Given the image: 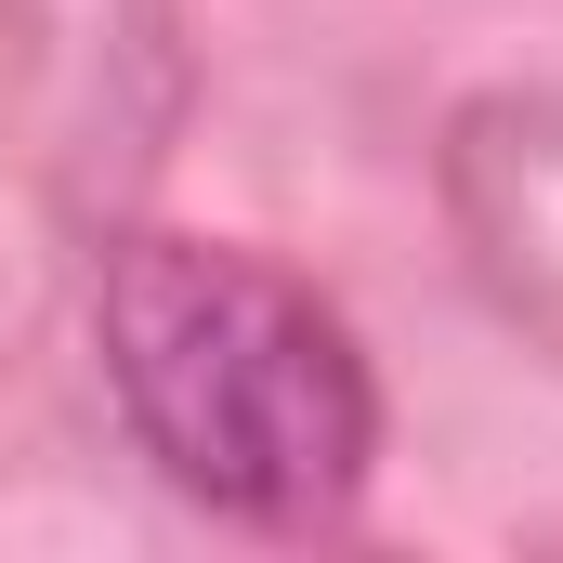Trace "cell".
<instances>
[{"mask_svg":"<svg viewBox=\"0 0 563 563\" xmlns=\"http://www.w3.org/2000/svg\"><path fill=\"white\" fill-rule=\"evenodd\" d=\"M106 380L144 459L236 525H328L380 459V380L354 328L301 276L210 236H132L106 263Z\"/></svg>","mask_w":563,"mask_h":563,"instance_id":"cell-1","label":"cell"}]
</instances>
